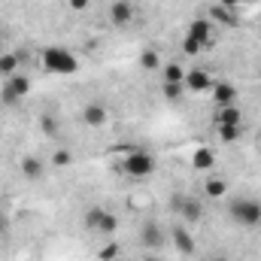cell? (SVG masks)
<instances>
[{
	"instance_id": "6da1fadb",
	"label": "cell",
	"mask_w": 261,
	"mask_h": 261,
	"mask_svg": "<svg viewBox=\"0 0 261 261\" xmlns=\"http://www.w3.org/2000/svg\"><path fill=\"white\" fill-rule=\"evenodd\" d=\"M228 219L240 228H258L261 225V200L255 197H234L228 203Z\"/></svg>"
},
{
	"instance_id": "7a4b0ae2",
	"label": "cell",
	"mask_w": 261,
	"mask_h": 261,
	"mask_svg": "<svg viewBox=\"0 0 261 261\" xmlns=\"http://www.w3.org/2000/svg\"><path fill=\"white\" fill-rule=\"evenodd\" d=\"M43 67H46L49 73L70 76V73H76V70H79V61H76V55H73V52H67V49H61V46H49V49L43 52Z\"/></svg>"
},
{
	"instance_id": "3957f363",
	"label": "cell",
	"mask_w": 261,
	"mask_h": 261,
	"mask_svg": "<svg viewBox=\"0 0 261 261\" xmlns=\"http://www.w3.org/2000/svg\"><path fill=\"white\" fill-rule=\"evenodd\" d=\"M125 173H128L130 179H143V176H149V173H155V155H149L146 149H134L125 155Z\"/></svg>"
},
{
	"instance_id": "277c9868",
	"label": "cell",
	"mask_w": 261,
	"mask_h": 261,
	"mask_svg": "<svg viewBox=\"0 0 261 261\" xmlns=\"http://www.w3.org/2000/svg\"><path fill=\"white\" fill-rule=\"evenodd\" d=\"M173 213H179L182 222L195 225V222L203 219V200H197V197H173Z\"/></svg>"
},
{
	"instance_id": "5b68a950",
	"label": "cell",
	"mask_w": 261,
	"mask_h": 261,
	"mask_svg": "<svg viewBox=\"0 0 261 261\" xmlns=\"http://www.w3.org/2000/svg\"><path fill=\"white\" fill-rule=\"evenodd\" d=\"M28 94H31V79L21 76V73H12V76L6 79V85H3V100H6V103H15V100H21V97H28Z\"/></svg>"
},
{
	"instance_id": "8992f818",
	"label": "cell",
	"mask_w": 261,
	"mask_h": 261,
	"mask_svg": "<svg viewBox=\"0 0 261 261\" xmlns=\"http://www.w3.org/2000/svg\"><path fill=\"white\" fill-rule=\"evenodd\" d=\"M79 116H82V125H88V128H103V125H107V119H110V113H107V103H100V100H91V103H85Z\"/></svg>"
},
{
	"instance_id": "52a82bcc",
	"label": "cell",
	"mask_w": 261,
	"mask_h": 261,
	"mask_svg": "<svg viewBox=\"0 0 261 261\" xmlns=\"http://www.w3.org/2000/svg\"><path fill=\"white\" fill-rule=\"evenodd\" d=\"M140 243H143L149 252H158V249L164 246V228L155 225V222H146V225L140 228Z\"/></svg>"
},
{
	"instance_id": "ba28073f",
	"label": "cell",
	"mask_w": 261,
	"mask_h": 261,
	"mask_svg": "<svg viewBox=\"0 0 261 261\" xmlns=\"http://www.w3.org/2000/svg\"><path fill=\"white\" fill-rule=\"evenodd\" d=\"M170 237H173V246H176L182 255H195V237L189 234L186 225H176V228L170 231Z\"/></svg>"
},
{
	"instance_id": "9c48e42d",
	"label": "cell",
	"mask_w": 261,
	"mask_h": 261,
	"mask_svg": "<svg viewBox=\"0 0 261 261\" xmlns=\"http://www.w3.org/2000/svg\"><path fill=\"white\" fill-rule=\"evenodd\" d=\"M110 18H113L116 28H125V24L134 21V6H130L128 0H116V3L110 6Z\"/></svg>"
},
{
	"instance_id": "30bf717a",
	"label": "cell",
	"mask_w": 261,
	"mask_h": 261,
	"mask_svg": "<svg viewBox=\"0 0 261 261\" xmlns=\"http://www.w3.org/2000/svg\"><path fill=\"white\" fill-rule=\"evenodd\" d=\"M21 173H24V179L40 182V179L46 176V167H43V161H40L37 155H24V158H21Z\"/></svg>"
},
{
	"instance_id": "8fae6325",
	"label": "cell",
	"mask_w": 261,
	"mask_h": 261,
	"mask_svg": "<svg viewBox=\"0 0 261 261\" xmlns=\"http://www.w3.org/2000/svg\"><path fill=\"white\" fill-rule=\"evenodd\" d=\"M186 88L200 94V91L213 88V76H210L206 70H189V73H186Z\"/></svg>"
},
{
	"instance_id": "7c38bea8",
	"label": "cell",
	"mask_w": 261,
	"mask_h": 261,
	"mask_svg": "<svg viewBox=\"0 0 261 261\" xmlns=\"http://www.w3.org/2000/svg\"><path fill=\"white\" fill-rule=\"evenodd\" d=\"M234 97H237V88L231 82H213V100H216V107H231Z\"/></svg>"
},
{
	"instance_id": "4fadbf2b",
	"label": "cell",
	"mask_w": 261,
	"mask_h": 261,
	"mask_svg": "<svg viewBox=\"0 0 261 261\" xmlns=\"http://www.w3.org/2000/svg\"><path fill=\"white\" fill-rule=\"evenodd\" d=\"M225 195H228V179H222V176H210V179H203V197H210V200H222Z\"/></svg>"
},
{
	"instance_id": "5bb4252c",
	"label": "cell",
	"mask_w": 261,
	"mask_h": 261,
	"mask_svg": "<svg viewBox=\"0 0 261 261\" xmlns=\"http://www.w3.org/2000/svg\"><path fill=\"white\" fill-rule=\"evenodd\" d=\"M210 34H213V21H210V18H197V21L189 24V34H186V37H192V40H197V43L206 46Z\"/></svg>"
},
{
	"instance_id": "9a60e30c",
	"label": "cell",
	"mask_w": 261,
	"mask_h": 261,
	"mask_svg": "<svg viewBox=\"0 0 261 261\" xmlns=\"http://www.w3.org/2000/svg\"><path fill=\"white\" fill-rule=\"evenodd\" d=\"M103 213H107V206H91V210L82 216V228L91 231V234H97V231H100V222H103Z\"/></svg>"
},
{
	"instance_id": "2e32d148",
	"label": "cell",
	"mask_w": 261,
	"mask_h": 261,
	"mask_svg": "<svg viewBox=\"0 0 261 261\" xmlns=\"http://www.w3.org/2000/svg\"><path fill=\"white\" fill-rule=\"evenodd\" d=\"M186 67L179 64V61H173V64L164 67V82H173V85H186Z\"/></svg>"
},
{
	"instance_id": "e0dca14e",
	"label": "cell",
	"mask_w": 261,
	"mask_h": 261,
	"mask_svg": "<svg viewBox=\"0 0 261 261\" xmlns=\"http://www.w3.org/2000/svg\"><path fill=\"white\" fill-rule=\"evenodd\" d=\"M216 122H219V125H240V110H237L234 103H231V107H219Z\"/></svg>"
},
{
	"instance_id": "ac0fdd59",
	"label": "cell",
	"mask_w": 261,
	"mask_h": 261,
	"mask_svg": "<svg viewBox=\"0 0 261 261\" xmlns=\"http://www.w3.org/2000/svg\"><path fill=\"white\" fill-rule=\"evenodd\" d=\"M192 164H195L197 170H210V167L216 164V155H213V149H197L195 158H192Z\"/></svg>"
},
{
	"instance_id": "d6986e66",
	"label": "cell",
	"mask_w": 261,
	"mask_h": 261,
	"mask_svg": "<svg viewBox=\"0 0 261 261\" xmlns=\"http://www.w3.org/2000/svg\"><path fill=\"white\" fill-rule=\"evenodd\" d=\"M210 15H213L216 21H222V24H237V12H234V9H228V6H213V9H210Z\"/></svg>"
},
{
	"instance_id": "ffe728a7",
	"label": "cell",
	"mask_w": 261,
	"mask_h": 261,
	"mask_svg": "<svg viewBox=\"0 0 261 261\" xmlns=\"http://www.w3.org/2000/svg\"><path fill=\"white\" fill-rule=\"evenodd\" d=\"M240 137H243V128L240 125H219V140L222 143H234Z\"/></svg>"
},
{
	"instance_id": "44dd1931",
	"label": "cell",
	"mask_w": 261,
	"mask_h": 261,
	"mask_svg": "<svg viewBox=\"0 0 261 261\" xmlns=\"http://www.w3.org/2000/svg\"><path fill=\"white\" fill-rule=\"evenodd\" d=\"M116 231H119V219H116V213H110V210H107V213H103V222H100V231H97V234H103V237H107V234H116Z\"/></svg>"
},
{
	"instance_id": "7402d4cb",
	"label": "cell",
	"mask_w": 261,
	"mask_h": 261,
	"mask_svg": "<svg viewBox=\"0 0 261 261\" xmlns=\"http://www.w3.org/2000/svg\"><path fill=\"white\" fill-rule=\"evenodd\" d=\"M15 70H18V58H15V55H0V76L9 79Z\"/></svg>"
},
{
	"instance_id": "603a6c76",
	"label": "cell",
	"mask_w": 261,
	"mask_h": 261,
	"mask_svg": "<svg viewBox=\"0 0 261 261\" xmlns=\"http://www.w3.org/2000/svg\"><path fill=\"white\" fill-rule=\"evenodd\" d=\"M140 64L146 67V70H158V64H161V55H158L155 49H146V52L140 55Z\"/></svg>"
},
{
	"instance_id": "cb8c5ba5",
	"label": "cell",
	"mask_w": 261,
	"mask_h": 261,
	"mask_svg": "<svg viewBox=\"0 0 261 261\" xmlns=\"http://www.w3.org/2000/svg\"><path fill=\"white\" fill-rule=\"evenodd\" d=\"M119 252H122V246H119V243H107V246H100L97 258H100V261H116V258H119Z\"/></svg>"
},
{
	"instance_id": "d4e9b609",
	"label": "cell",
	"mask_w": 261,
	"mask_h": 261,
	"mask_svg": "<svg viewBox=\"0 0 261 261\" xmlns=\"http://www.w3.org/2000/svg\"><path fill=\"white\" fill-rule=\"evenodd\" d=\"M161 88H164V97H167V100H179V97H182V88H186V85H173V82H161Z\"/></svg>"
},
{
	"instance_id": "484cf974",
	"label": "cell",
	"mask_w": 261,
	"mask_h": 261,
	"mask_svg": "<svg viewBox=\"0 0 261 261\" xmlns=\"http://www.w3.org/2000/svg\"><path fill=\"white\" fill-rule=\"evenodd\" d=\"M182 52H186V55H200V52H203V43H197V40H192V37H186V40H182Z\"/></svg>"
},
{
	"instance_id": "4316f807",
	"label": "cell",
	"mask_w": 261,
	"mask_h": 261,
	"mask_svg": "<svg viewBox=\"0 0 261 261\" xmlns=\"http://www.w3.org/2000/svg\"><path fill=\"white\" fill-rule=\"evenodd\" d=\"M70 161H73V155H70L67 149H58V152L52 155V164H55V167H67Z\"/></svg>"
},
{
	"instance_id": "83f0119b",
	"label": "cell",
	"mask_w": 261,
	"mask_h": 261,
	"mask_svg": "<svg viewBox=\"0 0 261 261\" xmlns=\"http://www.w3.org/2000/svg\"><path fill=\"white\" fill-rule=\"evenodd\" d=\"M43 134H49V137L58 134V119L55 116H43Z\"/></svg>"
},
{
	"instance_id": "f1b7e54d",
	"label": "cell",
	"mask_w": 261,
	"mask_h": 261,
	"mask_svg": "<svg viewBox=\"0 0 261 261\" xmlns=\"http://www.w3.org/2000/svg\"><path fill=\"white\" fill-rule=\"evenodd\" d=\"M88 6V0H70V9H76V12H82Z\"/></svg>"
},
{
	"instance_id": "f546056e",
	"label": "cell",
	"mask_w": 261,
	"mask_h": 261,
	"mask_svg": "<svg viewBox=\"0 0 261 261\" xmlns=\"http://www.w3.org/2000/svg\"><path fill=\"white\" fill-rule=\"evenodd\" d=\"M6 225H9V219H6V213H3V203H0V234L6 231Z\"/></svg>"
},
{
	"instance_id": "4dcf8cb0",
	"label": "cell",
	"mask_w": 261,
	"mask_h": 261,
	"mask_svg": "<svg viewBox=\"0 0 261 261\" xmlns=\"http://www.w3.org/2000/svg\"><path fill=\"white\" fill-rule=\"evenodd\" d=\"M219 6H228V9H234V6H240L237 0H219Z\"/></svg>"
},
{
	"instance_id": "1f68e13d",
	"label": "cell",
	"mask_w": 261,
	"mask_h": 261,
	"mask_svg": "<svg viewBox=\"0 0 261 261\" xmlns=\"http://www.w3.org/2000/svg\"><path fill=\"white\" fill-rule=\"evenodd\" d=\"M146 261H161V258H152V255H149V258H146Z\"/></svg>"
},
{
	"instance_id": "d6a6232c",
	"label": "cell",
	"mask_w": 261,
	"mask_h": 261,
	"mask_svg": "<svg viewBox=\"0 0 261 261\" xmlns=\"http://www.w3.org/2000/svg\"><path fill=\"white\" fill-rule=\"evenodd\" d=\"M237 3H252V0H237Z\"/></svg>"
},
{
	"instance_id": "836d02e7",
	"label": "cell",
	"mask_w": 261,
	"mask_h": 261,
	"mask_svg": "<svg viewBox=\"0 0 261 261\" xmlns=\"http://www.w3.org/2000/svg\"><path fill=\"white\" fill-rule=\"evenodd\" d=\"M258 79H261V73H258Z\"/></svg>"
},
{
	"instance_id": "e575fe53",
	"label": "cell",
	"mask_w": 261,
	"mask_h": 261,
	"mask_svg": "<svg viewBox=\"0 0 261 261\" xmlns=\"http://www.w3.org/2000/svg\"><path fill=\"white\" fill-rule=\"evenodd\" d=\"M116 261H122V258H116Z\"/></svg>"
},
{
	"instance_id": "d590c367",
	"label": "cell",
	"mask_w": 261,
	"mask_h": 261,
	"mask_svg": "<svg viewBox=\"0 0 261 261\" xmlns=\"http://www.w3.org/2000/svg\"><path fill=\"white\" fill-rule=\"evenodd\" d=\"M206 261H210V258H206Z\"/></svg>"
}]
</instances>
